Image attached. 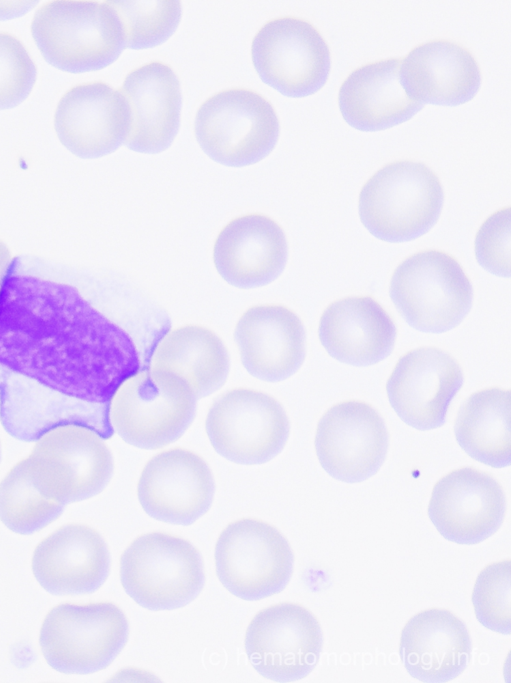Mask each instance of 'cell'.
I'll return each mask as SVG.
<instances>
[{
	"mask_svg": "<svg viewBox=\"0 0 511 683\" xmlns=\"http://www.w3.org/2000/svg\"><path fill=\"white\" fill-rule=\"evenodd\" d=\"M110 554L103 537L85 524H66L35 548L32 571L54 595L92 593L108 577Z\"/></svg>",
	"mask_w": 511,
	"mask_h": 683,
	"instance_id": "21",
	"label": "cell"
},
{
	"mask_svg": "<svg viewBox=\"0 0 511 683\" xmlns=\"http://www.w3.org/2000/svg\"><path fill=\"white\" fill-rule=\"evenodd\" d=\"M128 635L124 612L111 602L62 603L46 615L39 643L55 670L89 674L106 668L123 649Z\"/></svg>",
	"mask_w": 511,
	"mask_h": 683,
	"instance_id": "7",
	"label": "cell"
},
{
	"mask_svg": "<svg viewBox=\"0 0 511 683\" xmlns=\"http://www.w3.org/2000/svg\"><path fill=\"white\" fill-rule=\"evenodd\" d=\"M205 428L218 454L245 465L273 459L290 432L288 416L276 398L243 387L225 392L212 403Z\"/></svg>",
	"mask_w": 511,
	"mask_h": 683,
	"instance_id": "11",
	"label": "cell"
},
{
	"mask_svg": "<svg viewBox=\"0 0 511 683\" xmlns=\"http://www.w3.org/2000/svg\"><path fill=\"white\" fill-rule=\"evenodd\" d=\"M215 492L213 474L204 459L184 448L154 455L137 485L139 502L152 518L190 525L210 508Z\"/></svg>",
	"mask_w": 511,
	"mask_h": 683,
	"instance_id": "17",
	"label": "cell"
},
{
	"mask_svg": "<svg viewBox=\"0 0 511 683\" xmlns=\"http://www.w3.org/2000/svg\"><path fill=\"white\" fill-rule=\"evenodd\" d=\"M428 515L438 532L458 544H476L492 536L505 515V496L487 472L462 467L435 484Z\"/></svg>",
	"mask_w": 511,
	"mask_h": 683,
	"instance_id": "18",
	"label": "cell"
},
{
	"mask_svg": "<svg viewBox=\"0 0 511 683\" xmlns=\"http://www.w3.org/2000/svg\"><path fill=\"white\" fill-rule=\"evenodd\" d=\"M465 624L451 611L429 608L405 624L399 654L408 673L426 683L448 682L459 676L471 657Z\"/></svg>",
	"mask_w": 511,
	"mask_h": 683,
	"instance_id": "24",
	"label": "cell"
},
{
	"mask_svg": "<svg viewBox=\"0 0 511 683\" xmlns=\"http://www.w3.org/2000/svg\"><path fill=\"white\" fill-rule=\"evenodd\" d=\"M130 112L126 145L137 152L159 153L176 137L181 90L173 69L152 61L132 70L119 89Z\"/></svg>",
	"mask_w": 511,
	"mask_h": 683,
	"instance_id": "23",
	"label": "cell"
},
{
	"mask_svg": "<svg viewBox=\"0 0 511 683\" xmlns=\"http://www.w3.org/2000/svg\"><path fill=\"white\" fill-rule=\"evenodd\" d=\"M318 334L331 357L354 366H368L391 353L396 327L374 298L350 296L328 305L321 315Z\"/></svg>",
	"mask_w": 511,
	"mask_h": 683,
	"instance_id": "25",
	"label": "cell"
},
{
	"mask_svg": "<svg viewBox=\"0 0 511 683\" xmlns=\"http://www.w3.org/2000/svg\"><path fill=\"white\" fill-rule=\"evenodd\" d=\"M117 19L124 47L149 48L166 41L181 19L179 1H105Z\"/></svg>",
	"mask_w": 511,
	"mask_h": 683,
	"instance_id": "31",
	"label": "cell"
},
{
	"mask_svg": "<svg viewBox=\"0 0 511 683\" xmlns=\"http://www.w3.org/2000/svg\"><path fill=\"white\" fill-rule=\"evenodd\" d=\"M64 507L38 490L25 459L15 464L0 482V520L13 532L34 533L56 520Z\"/></svg>",
	"mask_w": 511,
	"mask_h": 683,
	"instance_id": "30",
	"label": "cell"
},
{
	"mask_svg": "<svg viewBox=\"0 0 511 683\" xmlns=\"http://www.w3.org/2000/svg\"><path fill=\"white\" fill-rule=\"evenodd\" d=\"M389 444L386 425L368 403L347 400L329 408L318 422L315 450L324 470L340 481L355 483L382 466Z\"/></svg>",
	"mask_w": 511,
	"mask_h": 683,
	"instance_id": "14",
	"label": "cell"
},
{
	"mask_svg": "<svg viewBox=\"0 0 511 683\" xmlns=\"http://www.w3.org/2000/svg\"><path fill=\"white\" fill-rule=\"evenodd\" d=\"M25 461L38 490L63 505L97 495L114 471L113 456L104 439L75 424L43 434Z\"/></svg>",
	"mask_w": 511,
	"mask_h": 683,
	"instance_id": "8",
	"label": "cell"
},
{
	"mask_svg": "<svg viewBox=\"0 0 511 683\" xmlns=\"http://www.w3.org/2000/svg\"><path fill=\"white\" fill-rule=\"evenodd\" d=\"M54 126L68 150L95 158L113 152L126 141L130 112L120 90L100 81L82 83L61 97Z\"/></svg>",
	"mask_w": 511,
	"mask_h": 683,
	"instance_id": "19",
	"label": "cell"
},
{
	"mask_svg": "<svg viewBox=\"0 0 511 683\" xmlns=\"http://www.w3.org/2000/svg\"><path fill=\"white\" fill-rule=\"evenodd\" d=\"M149 368L181 377L198 399L222 387L230 360L225 344L214 331L188 324L166 332L152 354Z\"/></svg>",
	"mask_w": 511,
	"mask_h": 683,
	"instance_id": "28",
	"label": "cell"
},
{
	"mask_svg": "<svg viewBox=\"0 0 511 683\" xmlns=\"http://www.w3.org/2000/svg\"><path fill=\"white\" fill-rule=\"evenodd\" d=\"M0 460H1V445H0Z\"/></svg>",
	"mask_w": 511,
	"mask_h": 683,
	"instance_id": "35",
	"label": "cell"
},
{
	"mask_svg": "<svg viewBox=\"0 0 511 683\" xmlns=\"http://www.w3.org/2000/svg\"><path fill=\"white\" fill-rule=\"evenodd\" d=\"M461 448L494 468L510 464V391L498 387L473 393L461 406L454 426Z\"/></svg>",
	"mask_w": 511,
	"mask_h": 683,
	"instance_id": "29",
	"label": "cell"
},
{
	"mask_svg": "<svg viewBox=\"0 0 511 683\" xmlns=\"http://www.w3.org/2000/svg\"><path fill=\"white\" fill-rule=\"evenodd\" d=\"M244 368L254 377L278 382L292 376L306 354V335L294 311L280 304L249 307L235 327Z\"/></svg>",
	"mask_w": 511,
	"mask_h": 683,
	"instance_id": "20",
	"label": "cell"
},
{
	"mask_svg": "<svg viewBox=\"0 0 511 683\" xmlns=\"http://www.w3.org/2000/svg\"><path fill=\"white\" fill-rule=\"evenodd\" d=\"M323 648L317 618L304 606L282 602L260 610L249 623L245 650L253 667L276 682H294L316 667Z\"/></svg>",
	"mask_w": 511,
	"mask_h": 683,
	"instance_id": "13",
	"label": "cell"
},
{
	"mask_svg": "<svg viewBox=\"0 0 511 683\" xmlns=\"http://www.w3.org/2000/svg\"><path fill=\"white\" fill-rule=\"evenodd\" d=\"M169 327L146 299L48 259L15 257L0 281V367L106 408Z\"/></svg>",
	"mask_w": 511,
	"mask_h": 683,
	"instance_id": "1",
	"label": "cell"
},
{
	"mask_svg": "<svg viewBox=\"0 0 511 683\" xmlns=\"http://www.w3.org/2000/svg\"><path fill=\"white\" fill-rule=\"evenodd\" d=\"M401 58H387L353 70L340 86L345 121L362 131H378L410 119L423 103L411 98L400 78Z\"/></svg>",
	"mask_w": 511,
	"mask_h": 683,
	"instance_id": "27",
	"label": "cell"
},
{
	"mask_svg": "<svg viewBox=\"0 0 511 683\" xmlns=\"http://www.w3.org/2000/svg\"><path fill=\"white\" fill-rule=\"evenodd\" d=\"M31 31L45 60L72 73L104 68L124 47L117 19L105 1L46 2L36 11Z\"/></svg>",
	"mask_w": 511,
	"mask_h": 683,
	"instance_id": "4",
	"label": "cell"
},
{
	"mask_svg": "<svg viewBox=\"0 0 511 683\" xmlns=\"http://www.w3.org/2000/svg\"><path fill=\"white\" fill-rule=\"evenodd\" d=\"M289 542L271 524L254 518L231 522L215 546L220 582L233 595L259 600L282 591L293 573Z\"/></svg>",
	"mask_w": 511,
	"mask_h": 683,
	"instance_id": "10",
	"label": "cell"
},
{
	"mask_svg": "<svg viewBox=\"0 0 511 683\" xmlns=\"http://www.w3.org/2000/svg\"><path fill=\"white\" fill-rule=\"evenodd\" d=\"M251 55L260 78L291 97L319 90L331 66L330 51L320 32L294 16L266 22L252 41Z\"/></svg>",
	"mask_w": 511,
	"mask_h": 683,
	"instance_id": "12",
	"label": "cell"
},
{
	"mask_svg": "<svg viewBox=\"0 0 511 683\" xmlns=\"http://www.w3.org/2000/svg\"><path fill=\"white\" fill-rule=\"evenodd\" d=\"M194 129L200 147L210 158L241 167L271 152L278 140L279 121L273 106L259 93L230 88L200 105Z\"/></svg>",
	"mask_w": 511,
	"mask_h": 683,
	"instance_id": "9",
	"label": "cell"
},
{
	"mask_svg": "<svg viewBox=\"0 0 511 683\" xmlns=\"http://www.w3.org/2000/svg\"><path fill=\"white\" fill-rule=\"evenodd\" d=\"M475 256L488 272L501 277L510 275V207L491 214L475 237Z\"/></svg>",
	"mask_w": 511,
	"mask_h": 683,
	"instance_id": "34",
	"label": "cell"
},
{
	"mask_svg": "<svg viewBox=\"0 0 511 683\" xmlns=\"http://www.w3.org/2000/svg\"><path fill=\"white\" fill-rule=\"evenodd\" d=\"M0 421L9 435L25 442L69 424L88 427L103 439L114 433L109 408L62 394L2 367Z\"/></svg>",
	"mask_w": 511,
	"mask_h": 683,
	"instance_id": "15",
	"label": "cell"
},
{
	"mask_svg": "<svg viewBox=\"0 0 511 683\" xmlns=\"http://www.w3.org/2000/svg\"><path fill=\"white\" fill-rule=\"evenodd\" d=\"M197 397L176 374L147 368L127 378L109 408L113 431L128 444L158 449L176 441L194 419Z\"/></svg>",
	"mask_w": 511,
	"mask_h": 683,
	"instance_id": "3",
	"label": "cell"
},
{
	"mask_svg": "<svg viewBox=\"0 0 511 683\" xmlns=\"http://www.w3.org/2000/svg\"><path fill=\"white\" fill-rule=\"evenodd\" d=\"M459 363L436 347H419L396 363L387 384V396L397 415L419 430L444 424L449 405L460 390Z\"/></svg>",
	"mask_w": 511,
	"mask_h": 683,
	"instance_id": "16",
	"label": "cell"
},
{
	"mask_svg": "<svg viewBox=\"0 0 511 683\" xmlns=\"http://www.w3.org/2000/svg\"><path fill=\"white\" fill-rule=\"evenodd\" d=\"M390 297L413 328L442 333L456 327L472 306L473 289L458 261L446 252L424 250L394 271Z\"/></svg>",
	"mask_w": 511,
	"mask_h": 683,
	"instance_id": "6",
	"label": "cell"
},
{
	"mask_svg": "<svg viewBox=\"0 0 511 683\" xmlns=\"http://www.w3.org/2000/svg\"><path fill=\"white\" fill-rule=\"evenodd\" d=\"M444 192L424 163L398 160L377 170L363 185L358 201L363 225L387 242L413 240L437 222Z\"/></svg>",
	"mask_w": 511,
	"mask_h": 683,
	"instance_id": "2",
	"label": "cell"
},
{
	"mask_svg": "<svg viewBox=\"0 0 511 683\" xmlns=\"http://www.w3.org/2000/svg\"><path fill=\"white\" fill-rule=\"evenodd\" d=\"M36 66L24 45L0 32V110L21 103L36 81Z\"/></svg>",
	"mask_w": 511,
	"mask_h": 683,
	"instance_id": "33",
	"label": "cell"
},
{
	"mask_svg": "<svg viewBox=\"0 0 511 683\" xmlns=\"http://www.w3.org/2000/svg\"><path fill=\"white\" fill-rule=\"evenodd\" d=\"M288 244L282 227L267 215L232 219L217 236L213 260L221 277L238 288L274 281L284 270Z\"/></svg>",
	"mask_w": 511,
	"mask_h": 683,
	"instance_id": "22",
	"label": "cell"
},
{
	"mask_svg": "<svg viewBox=\"0 0 511 683\" xmlns=\"http://www.w3.org/2000/svg\"><path fill=\"white\" fill-rule=\"evenodd\" d=\"M399 73L408 95L421 103L463 104L481 84L480 69L470 51L446 39L414 47L401 58Z\"/></svg>",
	"mask_w": 511,
	"mask_h": 683,
	"instance_id": "26",
	"label": "cell"
},
{
	"mask_svg": "<svg viewBox=\"0 0 511 683\" xmlns=\"http://www.w3.org/2000/svg\"><path fill=\"white\" fill-rule=\"evenodd\" d=\"M125 592L150 610L183 607L201 592L205 575L198 550L187 540L162 532L134 539L120 559Z\"/></svg>",
	"mask_w": 511,
	"mask_h": 683,
	"instance_id": "5",
	"label": "cell"
},
{
	"mask_svg": "<svg viewBox=\"0 0 511 683\" xmlns=\"http://www.w3.org/2000/svg\"><path fill=\"white\" fill-rule=\"evenodd\" d=\"M511 561L485 566L475 581L472 602L478 621L486 628L509 634L511 630Z\"/></svg>",
	"mask_w": 511,
	"mask_h": 683,
	"instance_id": "32",
	"label": "cell"
}]
</instances>
